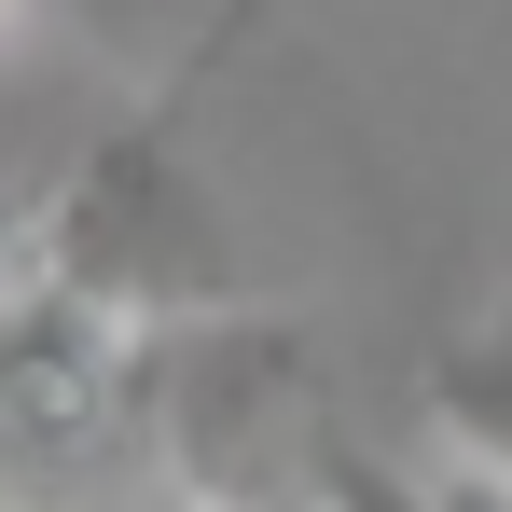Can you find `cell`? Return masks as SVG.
Masks as SVG:
<instances>
[{
    "label": "cell",
    "instance_id": "obj_1",
    "mask_svg": "<svg viewBox=\"0 0 512 512\" xmlns=\"http://www.w3.org/2000/svg\"><path fill=\"white\" fill-rule=\"evenodd\" d=\"M139 429L167 443L180 512H333V471H346L333 374H319L305 319H277V305H208V319L153 333Z\"/></svg>",
    "mask_w": 512,
    "mask_h": 512
},
{
    "label": "cell",
    "instance_id": "obj_2",
    "mask_svg": "<svg viewBox=\"0 0 512 512\" xmlns=\"http://www.w3.org/2000/svg\"><path fill=\"white\" fill-rule=\"evenodd\" d=\"M42 263H56L84 305H111L139 346L180 333V319H208V305H236L208 180L180 167L167 125H111V139H84V167L42 194Z\"/></svg>",
    "mask_w": 512,
    "mask_h": 512
},
{
    "label": "cell",
    "instance_id": "obj_3",
    "mask_svg": "<svg viewBox=\"0 0 512 512\" xmlns=\"http://www.w3.org/2000/svg\"><path fill=\"white\" fill-rule=\"evenodd\" d=\"M111 416H139V333L42 263L0 305V443H97Z\"/></svg>",
    "mask_w": 512,
    "mask_h": 512
},
{
    "label": "cell",
    "instance_id": "obj_4",
    "mask_svg": "<svg viewBox=\"0 0 512 512\" xmlns=\"http://www.w3.org/2000/svg\"><path fill=\"white\" fill-rule=\"evenodd\" d=\"M416 402H429V429H443V471H471V485L512 499V319L457 333V346L416 374Z\"/></svg>",
    "mask_w": 512,
    "mask_h": 512
},
{
    "label": "cell",
    "instance_id": "obj_5",
    "mask_svg": "<svg viewBox=\"0 0 512 512\" xmlns=\"http://www.w3.org/2000/svg\"><path fill=\"white\" fill-rule=\"evenodd\" d=\"M333 512H457V485H416V471H388L374 443H346V471H333Z\"/></svg>",
    "mask_w": 512,
    "mask_h": 512
},
{
    "label": "cell",
    "instance_id": "obj_6",
    "mask_svg": "<svg viewBox=\"0 0 512 512\" xmlns=\"http://www.w3.org/2000/svg\"><path fill=\"white\" fill-rule=\"evenodd\" d=\"M28 277H42V194H14V180H0V305H14Z\"/></svg>",
    "mask_w": 512,
    "mask_h": 512
},
{
    "label": "cell",
    "instance_id": "obj_7",
    "mask_svg": "<svg viewBox=\"0 0 512 512\" xmlns=\"http://www.w3.org/2000/svg\"><path fill=\"white\" fill-rule=\"evenodd\" d=\"M443 485H457V512H512V499H499V485H471V471H443Z\"/></svg>",
    "mask_w": 512,
    "mask_h": 512
}]
</instances>
